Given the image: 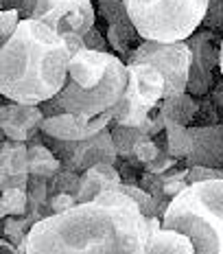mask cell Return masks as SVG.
<instances>
[{
  "mask_svg": "<svg viewBox=\"0 0 223 254\" xmlns=\"http://www.w3.org/2000/svg\"><path fill=\"white\" fill-rule=\"evenodd\" d=\"M149 217L123 190H108L61 215H49L26 235L24 254H147Z\"/></svg>",
  "mask_w": 223,
  "mask_h": 254,
  "instance_id": "cell-1",
  "label": "cell"
},
{
  "mask_svg": "<svg viewBox=\"0 0 223 254\" xmlns=\"http://www.w3.org/2000/svg\"><path fill=\"white\" fill-rule=\"evenodd\" d=\"M72 51L53 26L22 20L0 49V92L4 99L42 105L63 90Z\"/></svg>",
  "mask_w": 223,
  "mask_h": 254,
  "instance_id": "cell-2",
  "label": "cell"
},
{
  "mask_svg": "<svg viewBox=\"0 0 223 254\" xmlns=\"http://www.w3.org/2000/svg\"><path fill=\"white\" fill-rule=\"evenodd\" d=\"M162 228L190 237L197 254H223V180L195 182L171 199Z\"/></svg>",
  "mask_w": 223,
  "mask_h": 254,
  "instance_id": "cell-3",
  "label": "cell"
},
{
  "mask_svg": "<svg viewBox=\"0 0 223 254\" xmlns=\"http://www.w3.org/2000/svg\"><path fill=\"white\" fill-rule=\"evenodd\" d=\"M142 40L173 44L201 29L210 0H125Z\"/></svg>",
  "mask_w": 223,
  "mask_h": 254,
  "instance_id": "cell-4",
  "label": "cell"
},
{
  "mask_svg": "<svg viewBox=\"0 0 223 254\" xmlns=\"http://www.w3.org/2000/svg\"><path fill=\"white\" fill-rule=\"evenodd\" d=\"M127 90L114 108V125L138 127L164 99L167 79L151 64H127Z\"/></svg>",
  "mask_w": 223,
  "mask_h": 254,
  "instance_id": "cell-5",
  "label": "cell"
},
{
  "mask_svg": "<svg viewBox=\"0 0 223 254\" xmlns=\"http://www.w3.org/2000/svg\"><path fill=\"white\" fill-rule=\"evenodd\" d=\"M22 20H37L53 26L59 35L77 33L86 38L97 26L94 0H24Z\"/></svg>",
  "mask_w": 223,
  "mask_h": 254,
  "instance_id": "cell-6",
  "label": "cell"
},
{
  "mask_svg": "<svg viewBox=\"0 0 223 254\" xmlns=\"http://www.w3.org/2000/svg\"><path fill=\"white\" fill-rule=\"evenodd\" d=\"M125 64H151L167 79V92L164 99L179 97L188 92L190 79V49L188 42H173V44H160V42L145 40L138 49L125 60Z\"/></svg>",
  "mask_w": 223,
  "mask_h": 254,
  "instance_id": "cell-7",
  "label": "cell"
},
{
  "mask_svg": "<svg viewBox=\"0 0 223 254\" xmlns=\"http://www.w3.org/2000/svg\"><path fill=\"white\" fill-rule=\"evenodd\" d=\"M190 49V79L188 92L193 97L208 94L221 77V44L223 35L206 26L197 29L188 40Z\"/></svg>",
  "mask_w": 223,
  "mask_h": 254,
  "instance_id": "cell-8",
  "label": "cell"
},
{
  "mask_svg": "<svg viewBox=\"0 0 223 254\" xmlns=\"http://www.w3.org/2000/svg\"><path fill=\"white\" fill-rule=\"evenodd\" d=\"M42 140L59 158L61 165L74 173H86L88 169L103 165V162H108V165L118 162V151H116L110 129L101 131L88 140H57L44 134H42Z\"/></svg>",
  "mask_w": 223,
  "mask_h": 254,
  "instance_id": "cell-9",
  "label": "cell"
},
{
  "mask_svg": "<svg viewBox=\"0 0 223 254\" xmlns=\"http://www.w3.org/2000/svg\"><path fill=\"white\" fill-rule=\"evenodd\" d=\"M114 123V110L99 116H79V114H53L44 119L42 134L57 140H88L101 131L110 129Z\"/></svg>",
  "mask_w": 223,
  "mask_h": 254,
  "instance_id": "cell-10",
  "label": "cell"
},
{
  "mask_svg": "<svg viewBox=\"0 0 223 254\" xmlns=\"http://www.w3.org/2000/svg\"><path fill=\"white\" fill-rule=\"evenodd\" d=\"M44 112L40 105H26L15 103L4 99L0 108V127L2 136L18 142H33L42 136V125H44Z\"/></svg>",
  "mask_w": 223,
  "mask_h": 254,
  "instance_id": "cell-11",
  "label": "cell"
},
{
  "mask_svg": "<svg viewBox=\"0 0 223 254\" xmlns=\"http://www.w3.org/2000/svg\"><path fill=\"white\" fill-rule=\"evenodd\" d=\"M123 62L116 53H101V51H90L83 49L77 55H72L68 64V77L83 90H94L99 88L110 72L114 70L118 64Z\"/></svg>",
  "mask_w": 223,
  "mask_h": 254,
  "instance_id": "cell-12",
  "label": "cell"
},
{
  "mask_svg": "<svg viewBox=\"0 0 223 254\" xmlns=\"http://www.w3.org/2000/svg\"><path fill=\"white\" fill-rule=\"evenodd\" d=\"M190 151L182 160L184 167H212L223 169V123L206 127H188Z\"/></svg>",
  "mask_w": 223,
  "mask_h": 254,
  "instance_id": "cell-13",
  "label": "cell"
},
{
  "mask_svg": "<svg viewBox=\"0 0 223 254\" xmlns=\"http://www.w3.org/2000/svg\"><path fill=\"white\" fill-rule=\"evenodd\" d=\"M29 142H18L2 136L0 145V189L29 187Z\"/></svg>",
  "mask_w": 223,
  "mask_h": 254,
  "instance_id": "cell-14",
  "label": "cell"
},
{
  "mask_svg": "<svg viewBox=\"0 0 223 254\" xmlns=\"http://www.w3.org/2000/svg\"><path fill=\"white\" fill-rule=\"evenodd\" d=\"M120 184H123V178H120V171L116 169V165H97L92 169H88L86 173H81V184H79L77 190V202L86 204L92 202L94 197H99L101 193H108V190H120Z\"/></svg>",
  "mask_w": 223,
  "mask_h": 254,
  "instance_id": "cell-15",
  "label": "cell"
},
{
  "mask_svg": "<svg viewBox=\"0 0 223 254\" xmlns=\"http://www.w3.org/2000/svg\"><path fill=\"white\" fill-rule=\"evenodd\" d=\"M197 97H193L190 92H184L179 97L162 99L158 110H160L167 127H188L193 123L195 114H197Z\"/></svg>",
  "mask_w": 223,
  "mask_h": 254,
  "instance_id": "cell-16",
  "label": "cell"
},
{
  "mask_svg": "<svg viewBox=\"0 0 223 254\" xmlns=\"http://www.w3.org/2000/svg\"><path fill=\"white\" fill-rule=\"evenodd\" d=\"M61 160L53 153V149L42 140V136L33 142H29V171L31 178L53 180L61 171Z\"/></svg>",
  "mask_w": 223,
  "mask_h": 254,
  "instance_id": "cell-17",
  "label": "cell"
},
{
  "mask_svg": "<svg viewBox=\"0 0 223 254\" xmlns=\"http://www.w3.org/2000/svg\"><path fill=\"white\" fill-rule=\"evenodd\" d=\"M147 254H197L190 237L184 232L171 230V228H160L151 232L147 243Z\"/></svg>",
  "mask_w": 223,
  "mask_h": 254,
  "instance_id": "cell-18",
  "label": "cell"
},
{
  "mask_svg": "<svg viewBox=\"0 0 223 254\" xmlns=\"http://www.w3.org/2000/svg\"><path fill=\"white\" fill-rule=\"evenodd\" d=\"M105 35H108V42L112 46V53L120 57V60H127V57L134 53L138 46L142 44V35L138 33V29L134 26V22L127 24H108L105 29Z\"/></svg>",
  "mask_w": 223,
  "mask_h": 254,
  "instance_id": "cell-19",
  "label": "cell"
},
{
  "mask_svg": "<svg viewBox=\"0 0 223 254\" xmlns=\"http://www.w3.org/2000/svg\"><path fill=\"white\" fill-rule=\"evenodd\" d=\"M110 131H112V138H114V145H116V151H118V158L123 160H129L131 153H134L136 145L145 138H151L147 131H142L140 127H120V125H110Z\"/></svg>",
  "mask_w": 223,
  "mask_h": 254,
  "instance_id": "cell-20",
  "label": "cell"
},
{
  "mask_svg": "<svg viewBox=\"0 0 223 254\" xmlns=\"http://www.w3.org/2000/svg\"><path fill=\"white\" fill-rule=\"evenodd\" d=\"M29 210V193L24 189H4L0 197L2 217H24Z\"/></svg>",
  "mask_w": 223,
  "mask_h": 254,
  "instance_id": "cell-21",
  "label": "cell"
},
{
  "mask_svg": "<svg viewBox=\"0 0 223 254\" xmlns=\"http://www.w3.org/2000/svg\"><path fill=\"white\" fill-rule=\"evenodd\" d=\"M167 151L177 160H186L190 151V134L188 127H167Z\"/></svg>",
  "mask_w": 223,
  "mask_h": 254,
  "instance_id": "cell-22",
  "label": "cell"
},
{
  "mask_svg": "<svg viewBox=\"0 0 223 254\" xmlns=\"http://www.w3.org/2000/svg\"><path fill=\"white\" fill-rule=\"evenodd\" d=\"M94 4H97V13L108 24H127V22H131L125 0H94Z\"/></svg>",
  "mask_w": 223,
  "mask_h": 254,
  "instance_id": "cell-23",
  "label": "cell"
},
{
  "mask_svg": "<svg viewBox=\"0 0 223 254\" xmlns=\"http://www.w3.org/2000/svg\"><path fill=\"white\" fill-rule=\"evenodd\" d=\"M33 228V221L29 217H2V239L11 241L15 248L24 243L29 230Z\"/></svg>",
  "mask_w": 223,
  "mask_h": 254,
  "instance_id": "cell-24",
  "label": "cell"
},
{
  "mask_svg": "<svg viewBox=\"0 0 223 254\" xmlns=\"http://www.w3.org/2000/svg\"><path fill=\"white\" fill-rule=\"evenodd\" d=\"M162 184H164V195H167L168 199L177 197L184 189L190 187V182H188V167L179 165V167H175L173 171L164 173V176H162Z\"/></svg>",
  "mask_w": 223,
  "mask_h": 254,
  "instance_id": "cell-25",
  "label": "cell"
},
{
  "mask_svg": "<svg viewBox=\"0 0 223 254\" xmlns=\"http://www.w3.org/2000/svg\"><path fill=\"white\" fill-rule=\"evenodd\" d=\"M79 184H81V173H74L70 169L61 167V171L53 180H49V190H51V195H57V193L77 195Z\"/></svg>",
  "mask_w": 223,
  "mask_h": 254,
  "instance_id": "cell-26",
  "label": "cell"
},
{
  "mask_svg": "<svg viewBox=\"0 0 223 254\" xmlns=\"http://www.w3.org/2000/svg\"><path fill=\"white\" fill-rule=\"evenodd\" d=\"M197 114H195L193 123L195 127H206V125H219L221 123V116L219 110H217L215 101H212L210 94H204V97H197ZM188 125V127H190Z\"/></svg>",
  "mask_w": 223,
  "mask_h": 254,
  "instance_id": "cell-27",
  "label": "cell"
},
{
  "mask_svg": "<svg viewBox=\"0 0 223 254\" xmlns=\"http://www.w3.org/2000/svg\"><path fill=\"white\" fill-rule=\"evenodd\" d=\"M120 190H123L125 195H129V197L140 206V210L145 213V217H156L158 215V202L142 187H138V184H120Z\"/></svg>",
  "mask_w": 223,
  "mask_h": 254,
  "instance_id": "cell-28",
  "label": "cell"
},
{
  "mask_svg": "<svg viewBox=\"0 0 223 254\" xmlns=\"http://www.w3.org/2000/svg\"><path fill=\"white\" fill-rule=\"evenodd\" d=\"M158 153H160V147L156 145V140H153V138H145V140H140L136 145L134 153H131V158L127 162H131L136 169H145V165H149L151 160H156Z\"/></svg>",
  "mask_w": 223,
  "mask_h": 254,
  "instance_id": "cell-29",
  "label": "cell"
},
{
  "mask_svg": "<svg viewBox=\"0 0 223 254\" xmlns=\"http://www.w3.org/2000/svg\"><path fill=\"white\" fill-rule=\"evenodd\" d=\"M20 22H22V15H20L18 9H2V13H0V42L2 44H7L9 40H11V35L18 31Z\"/></svg>",
  "mask_w": 223,
  "mask_h": 254,
  "instance_id": "cell-30",
  "label": "cell"
},
{
  "mask_svg": "<svg viewBox=\"0 0 223 254\" xmlns=\"http://www.w3.org/2000/svg\"><path fill=\"white\" fill-rule=\"evenodd\" d=\"M201 26L223 35V0H210L208 13H206V20Z\"/></svg>",
  "mask_w": 223,
  "mask_h": 254,
  "instance_id": "cell-31",
  "label": "cell"
},
{
  "mask_svg": "<svg viewBox=\"0 0 223 254\" xmlns=\"http://www.w3.org/2000/svg\"><path fill=\"white\" fill-rule=\"evenodd\" d=\"M83 42H86V49L90 51H101V53H112V46L108 42V35L103 33V31L99 29V26H94L92 31L83 38Z\"/></svg>",
  "mask_w": 223,
  "mask_h": 254,
  "instance_id": "cell-32",
  "label": "cell"
},
{
  "mask_svg": "<svg viewBox=\"0 0 223 254\" xmlns=\"http://www.w3.org/2000/svg\"><path fill=\"white\" fill-rule=\"evenodd\" d=\"M79 202H77V197L70 193H57V195H51V199H49V206H51V213L53 215H61V213H66V210H70L74 208Z\"/></svg>",
  "mask_w": 223,
  "mask_h": 254,
  "instance_id": "cell-33",
  "label": "cell"
},
{
  "mask_svg": "<svg viewBox=\"0 0 223 254\" xmlns=\"http://www.w3.org/2000/svg\"><path fill=\"white\" fill-rule=\"evenodd\" d=\"M206 180H223V169L212 167H188V182H206Z\"/></svg>",
  "mask_w": 223,
  "mask_h": 254,
  "instance_id": "cell-34",
  "label": "cell"
},
{
  "mask_svg": "<svg viewBox=\"0 0 223 254\" xmlns=\"http://www.w3.org/2000/svg\"><path fill=\"white\" fill-rule=\"evenodd\" d=\"M210 97H212V101H215V105H217V110H219V116H221V123H223V75L217 79V83L212 86V90H210Z\"/></svg>",
  "mask_w": 223,
  "mask_h": 254,
  "instance_id": "cell-35",
  "label": "cell"
},
{
  "mask_svg": "<svg viewBox=\"0 0 223 254\" xmlns=\"http://www.w3.org/2000/svg\"><path fill=\"white\" fill-rule=\"evenodd\" d=\"M0 254H20V252H18V248H15L11 241L2 239L0 241Z\"/></svg>",
  "mask_w": 223,
  "mask_h": 254,
  "instance_id": "cell-36",
  "label": "cell"
},
{
  "mask_svg": "<svg viewBox=\"0 0 223 254\" xmlns=\"http://www.w3.org/2000/svg\"><path fill=\"white\" fill-rule=\"evenodd\" d=\"M2 9H18V11H22L24 7V0H2V4H0Z\"/></svg>",
  "mask_w": 223,
  "mask_h": 254,
  "instance_id": "cell-37",
  "label": "cell"
},
{
  "mask_svg": "<svg viewBox=\"0 0 223 254\" xmlns=\"http://www.w3.org/2000/svg\"><path fill=\"white\" fill-rule=\"evenodd\" d=\"M221 75H223V44H221Z\"/></svg>",
  "mask_w": 223,
  "mask_h": 254,
  "instance_id": "cell-38",
  "label": "cell"
}]
</instances>
